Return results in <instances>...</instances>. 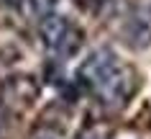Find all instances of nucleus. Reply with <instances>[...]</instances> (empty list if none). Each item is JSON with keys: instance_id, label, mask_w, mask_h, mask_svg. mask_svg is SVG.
<instances>
[{"instance_id": "1", "label": "nucleus", "mask_w": 151, "mask_h": 139, "mask_svg": "<svg viewBox=\"0 0 151 139\" xmlns=\"http://www.w3.org/2000/svg\"><path fill=\"white\" fill-rule=\"evenodd\" d=\"M39 31H41V39L46 44V49H51L59 57H72L82 47V31L64 16L46 13L41 18Z\"/></svg>"}, {"instance_id": "2", "label": "nucleus", "mask_w": 151, "mask_h": 139, "mask_svg": "<svg viewBox=\"0 0 151 139\" xmlns=\"http://www.w3.org/2000/svg\"><path fill=\"white\" fill-rule=\"evenodd\" d=\"M136 85H138V82H136L133 67H128V65L120 62V65L110 72V77L95 90V95L103 100L108 108H123L128 103V98L136 93Z\"/></svg>"}, {"instance_id": "3", "label": "nucleus", "mask_w": 151, "mask_h": 139, "mask_svg": "<svg viewBox=\"0 0 151 139\" xmlns=\"http://www.w3.org/2000/svg\"><path fill=\"white\" fill-rule=\"evenodd\" d=\"M118 65H120V59L115 57V52L108 49V47H103V49H95V52H92V54H90V57L80 65L77 77H80L82 85H87V88L95 93V90L100 88L108 77H110V72H113Z\"/></svg>"}, {"instance_id": "4", "label": "nucleus", "mask_w": 151, "mask_h": 139, "mask_svg": "<svg viewBox=\"0 0 151 139\" xmlns=\"http://www.w3.org/2000/svg\"><path fill=\"white\" fill-rule=\"evenodd\" d=\"M39 95V82L31 75H16V77H8L5 85H3V100L8 103L10 108H26L31 106Z\"/></svg>"}, {"instance_id": "5", "label": "nucleus", "mask_w": 151, "mask_h": 139, "mask_svg": "<svg viewBox=\"0 0 151 139\" xmlns=\"http://www.w3.org/2000/svg\"><path fill=\"white\" fill-rule=\"evenodd\" d=\"M128 36V44L136 47V49H143V47H149L151 44V26L143 21V18H136L131 21V28L126 31Z\"/></svg>"}, {"instance_id": "6", "label": "nucleus", "mask_w": 151, "mask_h": 139, "mask_svg": "<svg viewBox=\"0 0 151 139\" xmlns=\"http://www.w3.org/2000/svg\"><path fill=\"white\" fill-rule=\"evenodd\" d=\"M28 139H64V134L56 129V126H51V124H39V126L28 134Z\"/></svg>"}, {"instance_id": "7", "label": "nucleus", "mask_w": 151, "mask_h": 139, "mask_svg": "<svg viewBox=\"0 0 151 139\" xmlns=\"http://www.w3.org/2000/svg\"><path fill=\"white\" fill-rule=\"evenodd\" d=\"M77 139H108V131L100 129V126H90V129H85Z\"/></svg>"}, {"instance_id": "8", "label": "nucleus", "mask_w": 151, "mask_h": 139, "mask_svg": "<svg viewBox=\"0 0 151 139\" xmlns=\"http://www.w3.org/2000/svg\"><path fill=\"white\" fill-rule=\"evenodd\" d=\"M74 3H77L82 10H90V13H92V10H100V5H103L105 0H74Z\"/></svg>"}, {"instance_id": "9", "label": "nucleus", "mask_w": 151, "mask_h": 139, "mask_svg": "<svg viewBox=\"0 0 151 139\" xmlns=\"http://www.w3.org/2000/svg\"><path fill=\"white\" fill-rule=\"evenodd\" d=\"M54 3H56V0H36V10H39L41 16H46V13H51Z\"/></svg>"}, {"instance_id": "10", "label": "nucleus", "mask_w": 151, "mask_h": 139, "mask_svg": "<svg viewBox=\"0 0 151 139\" xmlns=\"http://www.w3.org/2000/svg\"><path fill=\"white\" fill-rule=\"evenodd\" d=\"M3 124H5V114H3V108H0V129H3Z\"/></svg>"}]
</instances>
